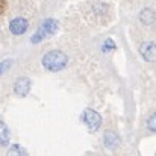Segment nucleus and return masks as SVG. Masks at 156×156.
Here are the masks:
<instances>
[{"label": "nucleus", "instance_id": "obj_1", "mask_svg": "<svg viewBox=\"0 0 156 156\" xmlns=\"http://www.w3.org/2000/svg\"><path fill=\"white\" fill-rule=\"evenodd\" d=\"M41 64L47 71H52V73L62 71L68 64V56L61 50H50L43 56Z\"/></svg>", "mask_w": 156, "mask_h": 156}, {"label": "nucleus", "instance_id": "obj_2", "mask_svg": "<svg viewBox=\"0 0 156 156\" xmlns=\"http://www.w3.org/2000/svg\"><path fill=\"white\" fill-rule=\"evenodd\" d=\"M58 30H59V23H58V20H55V18H47V20H44V21L40 24L38 30L32 35L30 41H32L34 44H38V43L44 41L46 38L53 37Z\"/></svg>", "mask_w": 156, "mask_h": 156}, {"label": "nucleus", "instance_id": "obj_3", "mask_svg": "<svg viewBox=\"0 0 156 156\" xmlns=\"http://www.w3.org/2000/svg\"><path fill=\"white\" fill-rule=\"evenodd\" d=\"M80 120H82V121L87 124V127H88L90 130H93V132L99 130L100 126H102V115H100L97 111L91 109V108L83 109V112H82V115H80Z\"/></svg>", "mask_w": 156, "mask_h": 156}, {"label": "nucleus", "instance_id": "obj_4", "mask_svg": "<svg viewBox=\"0 0 156 156\" xmlns=\"http://www.w3.org/2000/svg\"><path fill=\"white\" fill-rule=\"evenodd\" d=\"M27 29H29V21L23 17H15L9 23V30L12 35H17V37L24 35L27 32Z\"/></svg>", "mask_w": 156, "mask_h": 156}, {"label": "nucleus", "instance_id": "obj_5", "mask_svg": "<svg viewBox=\"0 0 156 156\" xmlns=\"http://www.w3.org/2000/svg\"><path fill=\"white\" fill-rule=\"evenodd\" d=\"M30 88H32V82H30V79L26 77V76H21V77H18V79L14 82V94L18 96V97L27 96L29 91H30Z\"/></svg>", "mask_w": 156, "mask_h": 156}, {"label": "nucleus", "instance_id": "obj_6", "mask_svg": "<svg viewBox=\"0 0 156 156\" xmlns=\"http://www.w3.org/2000/svg\"><path fill=\"white\" fill-rule=\"evenodd\" d=\"M140 56L146 61V62H155L156 59V47L155 41H144L140 46Z\"/></svg>", "mask_w": 156, "mask_h": 156}, {"label": "nucleus", "instance_id": "obj_7", "mask_svg": "<svg viewBox=\"0 0 156 156\" xmlns=\"http://www.w3.org/2000/svg\"><path fill=\"white\" fill-rule=\"evenodd\" d=\"M156 20V14L152 8H144L141 9L140 12V21L144 24V26H153Z\"/></svg>", "mask_w": 156, "mask_h": 156}, {"label": "nucleus", "instance_id": "obj_8", "mask_svg": "<svg viewBox=\"0 0 156 156\" xmlns=\"http://www.w3.org/2000/svg\"><path fill=\"white\" fill-rule=\"evenodd\" d=\"M103 143L108 149H115L120 143V136L114 132V130H108L103 136Z\"/></svg>", "mask_w": 156, "mask_h": 156}, {"label": "nucleus", "instance_id": "obj_9", "mask_svg": "<svg viewBox=\"0 0 156 156\" xmlns=\"http://www.w3.org/2000/svg\"><path fill=\"white\" fill-rule=\"evenodd\" d=\"M11 141V133L8 126L5 124V121L0 120V147H6Z\"/></svg>", "mask_w": 156, "mask_h": 156}, {"label": "nucleus", "instance_id": "obj_10", "mask_svg": "<svg viewBox=\"0 0 156 156\" xmlns=\"http://www.w3.org/2000/svg\"><path fill=\"white\" fill-rule=\"evenodd\" d=\"M8 156H29L24 147H21L20 144H12L8 149Z\"/></svg>", "mask_w": 156, "mask_h": 156}, {"label": "nucleus", "instance_id": "obj_11", "mask_svg": "<svg viewBox=\"0 0 156 156\" xmlns=\"http://www.w3.org/2000/svg\"><path fill=\"white\" fill-rule=\"evenodd\" d=\"M115 49H117V46H115L114 40H111V38L105 40L103 44H102V50H103V52H108V50H115Z\"/></svg>", "mask_w": 156, "mask_h": 156}, {"label": "nucleus", "instance_id": "obj_12", "mask_svg": "<svg viewBox=\"0 0 156 156\" xmlns=\"http://www.w3.org/2000/svg\"><path fill=\"white\" fill-rule=\"evenodd\" d=\"M11 65H12V61H11V59L2 61V62H0V76H2L3 73H6V71L11 68Z\"/></svg>", "mask_w": 156, "mask_h": 156}, {"label": "nucleus", "instance_id": "obj_13", "mask_svg": "<svg viewBox=\"0 0 156 156\" xmlns=\"http://www.w3.org/2000/svg\"><path fill=\"white\" fill-rule=\"evenodd\" d=\"M155 121H156V117H155V114H152V115L149 117V120H147V127H149V130H150V132H155L156 130Z\"/></svg>", "mask_w": 156, "mask_h": 156}]
</instances>
